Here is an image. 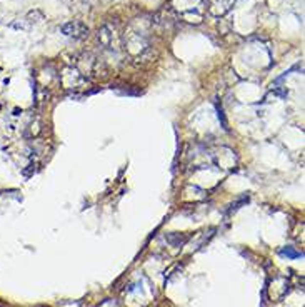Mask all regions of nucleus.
Instances as JSON below:
<instances>
[{
    "label": "nucleus",
    "mask_w": 305,
    "mask_h": 307,
    "mask_svg": "<svg viewBox=\"0 0 305 307\" xmlns=\"http://www.w3.org/2000/svg\"><path fill=\"white\" fill-rule=\"evenodd\" d=\"M280 254H282V256H287L288 259H299V257H302V252H295L292 247L282 249V250H280Z\"/></svg>",
    "instance_id": "obj_1"
}]
</instances>
